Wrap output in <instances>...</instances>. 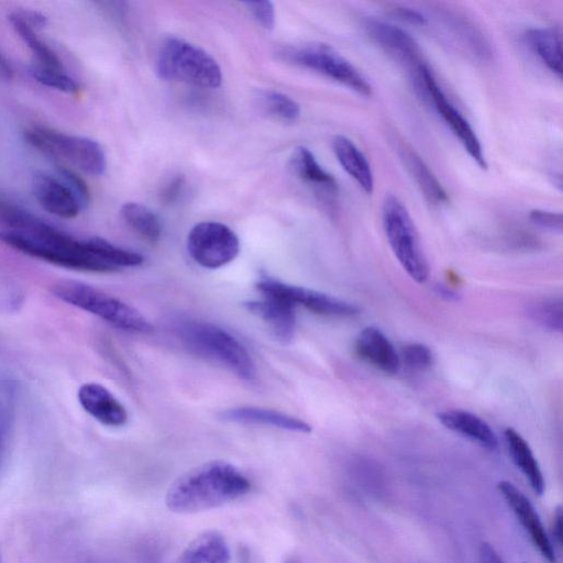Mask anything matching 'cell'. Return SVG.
Returning a JSON list of instances; mask_svg holds the SVG:
<instances>
[{
	"mask_svg": "<svg viewBox=\"0 0 563 563\" xmlns=\"http://www.w3.org/2000/svg\"><path fill=\"white\" fill-rule=\"evenodd\" d=\"M257 98L261 108L276 119L292 122L300 117L299 103L285 93L275 90H262Z\"/></svg>",
	"mask_w": 563,
	"mask_h": 563,
	"instance_id": "cell-29",
	"label": "cell"
},
{
	"mask_svg": "<svg viewBox=\"0 0 563 563\" xmlns=\"http://www.w3.org/2000/svg\"><path fill=\"white\" fill-rule=\"evenodd\" d=\"M354 350L362 360L387 374H396L400 368L399 354L377 328H364L355 339Z\"/></svg>",
	"mask_w": 563,
	"mask_h": 563,
	"instance_id": "cell-17",
	"label": "cell"
},
{
	"mask_svg": "<svg viewBox=\"0 0 563 563\" xmlns=\"http://www.w3.org/2000/svg\"><path fill=\"white\" fill-rule=\"evenodd\" d=\"M31 76L41 85L66 93H76L78 82L67 74L66 69H55L33 64L30 67Z\"/></svg>",
	"mask_w": 563,
	"mask_h": 563,
	"instance_id": "cell-31",
	"label": "cell"
},
{
	"mask_svg": "<svg viewBox=\"0 0 563 563\" xmlns=\"http://www.w3.org/2000/svg\"><path fill=\"white\" fill-rule=\"evenodd\" d=\"M244 307L267 323L278 340L288 342L292 339L296 313L291 303L276 297L262 296L261 299L245 302Z\"/></svg>",
	"mask_w": 563,
	"mask_h": 563,
	"instance_id": "cell-18",
	"label": "cell"
},
{
	"mask_svg": "<svg viewBox=\"0 0 563 563\" xmlns=\"http://www.w3.org/2000/svg\"><path fill=\"white\" fill-rule=\"evenodd\" d=\"M393 13L398 19L412 24L423 25L428 23V18L423 13L411 8L396 7L393 9Z\"/></svg>",
	"mask_w": 563,
	"mask_h": 563,
	"instance_id": "cell-38",
	"label": "cell"
},
{
	"mask_svg": "<svg viewBox=\"0 0 563 563\" xmlns=\"http://www.w3.org/2000/svg\"><path fill=\"white\" fill-rule=\"evenodd\" d=\"M0 76L4 78L12 77V68L8 60L0 54Z\"/></svg>",
	"mask_w": 563,
	"mask_h": 563,
	"instance_id": "cell-41",
	"label": "cell"
},
{
	"mask_svg": "<svg viewBox=\"0 0 563 563\" xmlns=\"http://www.w3.org/2000/svg\"><path fill=\"white\" fill-rule=\"evenodd\" d=\"M438 292L441 295V296H445L448 299H452V298H455L456 297V294L451 290V289H448L446 287L444 286H438Z\"/></svg>",
	"mask_w": 563,
	"mask_h": 563,
	"instance_id": "cell-42",
	"label": "cell"
},
{
	"mask_svg": "<svg viewBox=\"0 0 563 563\" xmlns=\"http://www.w3.org/2000/svg\"><path fill=\"white\" fill-rule=\"evenodd\" d=\"M497 488L541 556L549 563H555L554 545L530 500L508 481L499 482Z\"/></svg>",
	"mask_w": 563,
	"mask_h": 563,
	"instance_id": "cell-12",
	"label": "cell"
},
{
	"mask_svg": "<svg viewBox=\"0 0 563 563\" xmlns=\"http://www.w3.org/2000/svg\"><path fill=\"white\" fill-rule=\"evenodd\" d=\"M526 41L540 60L560 78L562 76V35L555 26L532 27L525 34Z\"/></svg>",
	"mask_w": 563,
	"mask_h": 563,
	"instance_id": "cell-23",
	"label": "cell"
},
{
	"mask_svg": "<svg viewBox=\"0 0 563 563\" xmlns=\"http://www.w3.org/2000/svg\"><path fill=\"white\" fill-rule=\"evenodd\" d=\"M529 218L532 223L536 225L552 231V232H562L563 228V219L561 212H553L549 210L542 209H533L529 213Z\"/></svg>",
	"mask_w": 563,
	"mask_h": 563,
	"instance_id": "cell-35",
	"label": "cell"
},
{
	"mask_svg": "<svg viewBox=\"0 0 563 563\" xmlns=\"http://www.w3.org/2000/svg\"><path fill=\"white\" fill-rule=\"evenodd\" d=\"M382 220L389 246L404 271L415 282L424 283L429 276V264L411 216L397 196H385Z\"/></svg>",
	"mask_w": 563,
	"mask_h": 563,
	"instance_id": "cell-5",
	"label": "cell"
},
{
	"mask_svg": "<svg viewBox=\"0 0 563 563\" xmlns=\"http://www.w3.org/2000/svg\"><path fill=\"white\" fill-rule=\"evenodd\" d=\"M12 423V410L9 404L0 398V466L2 464Z\"/></svg>",
	"mask_w": 563,
	"mask_h": 563,
	"instance_id": "cell-36",
	"label": "cell"
},
{
	"mask_svg": "<svg viewBox=\"0 0 563 563\" xmlns=\"http://www.w3.org/2000/svg\"><path fill=\"white\" fill-rule=\"evenodd\" d=\"M262 296L283 299L294 307L302 306L308 310L328 317H351L358 308L343 299L302 286L290 285L275 278L264 277L256 283Z\"/></svg>",
	"mask_w": 563,
	"mask_h": 563,
	"instance_id": "cell-11",
	"label": "cell"
},
{
	"mask_svg": "<svg viewBox=\"0 0 563 563\" xmlns=\"http://www.w3.org/2000/svg\"><path fill=\"white\" fill-rule=\"evenodd\" d=\"M219 417L224 421L271 426L294 432L309 433L311 431V426L306 421L274 409L250 406L234 407L221 411Z\"/></svg>",
	"mask_w": 563,
	"mask_h": 563,
	"instance_id": "cell-19",
	"label": "cell"
},
{
	"mask_svg": "<svg viewBox=\"0 0 563 563\" xmlns=\"http://www.w3.org/2000/svg\"><path fill=\"white\" fill-rule=\"evenodd\" d=\"M185 186V179L183 176L178 175L172 178L162 190V199L165 202H174L179 198L183 192Z\"/></svg>",
	"mask_w": 563,
	"mask_h": 563,
	"instance_id": "cell-37",
	"label": "cell"
},
{
	"mask_svg": "<svg viewBox=\"0 0 563 563\" xmlns=\"http://www.w3.org/2000/svg\"><path fill=\"white\" fill-rule=\"evenodd\" d=\"M8 18L15 33L33 53L36 60L34 64L65 69L58 55L38 36L37 29L25 19L21 11L11 12Z\"/></svg>",
	"mask_w": 563,
	"mask_h": 563,
	"instance_id": "cell-26",
	"label": "cell"
},
{
	"mask_svg": "<svg viewBox=\"0 0 563 563\" xmlns=\"http://www.w3.org/2000/svg\"><path fill=\"white\" fill-rule=\"evenodd\" d=\"M280 59L320 73L363 96L372 95V86L358 69L338 51L324 43H307L283 47Z\"/></svg>",
	"mask_w": 563,
	"mask_h": 563,
	"instance_id": "cell-7",
	"label": "cell"
},
{
	"mask_svg": "<svg viewBox=\"0 0 563 563\" xmlns=\"http://www.w3.org/2000/svg\"><path fill=\"white\" fill-rule=\"evenodd\" d=\"M332 150L346 174L357 183L364 192L371 195L374 190V175L364 153L344 135L333 137Z\"/></svg>",
	"mask_w": 563,
	"mask_h": 563,
	"instance_id": "cell-21",
	"label": "cell"
},
{
	"mask_svg": "<svg viewBox=\"0 0 563 563\" xmlns=\"http://www.w3.org/2000/svg\"><path fill=\"white\" fill-rule=\"evenodd\" d=\"M551 533H552V537L554 540V544H556L560 548L562 544V508L561 507H558L554 511Z\"/></svg>",
	"mask_w": 563,
	"mask_h": 563,
	"instance_id": "cell-40",
	"label": "cell"
},
{
	"mask_svg": "<svg viewBox=\"0 0 563 563\" xmlns=\"http://www.w3.org/2000/svg\"><path fill=\"white\" fill-rule=\"evenodd\" d=\"M250 13L255 21L265 30H272L275 26L276 14L273 2L271 1H251L245 2Z\"/></svg>",
	"mask_w": 563,
	"mask_h": 563,
	"instance_id": "cell-34",
	"label": "cell"
},
{
	"mask_svg": "<svg viewBox=\"0 0 563 563\" xmlns=\"http://www.w3.org/2000/svg\"><path fill=\"white\" fill-rule=\"evenodd\" d=\"M33 196L47 212L59 218H75L82 209L81 203L59 178L37 173L32 179Z\"/></svg>",
	"mask_w": 563,
	"mask_h": 563,
	"instance_id": "cell-14",
	"label": "cell"
},
{
	"mask_svg": "<svg viewBox=\"0 0 563 563\" xmlns=\"http://www.w3.org/2000/svg\"><path fill=\"white\" fill-rule=\"evenodd\" d=\"M419 82L434 104L435 110L450 128L453 134L459 139L464 150L472 159L482 168H487V162L483 152L482 144L470 122L451 103L445 93L439 86L435 77L428 65L421 63L417 68Z\"/></svg>",
	"mask_w": 563,
	"mask_h": 563,
	"instance_id": "cell-10",
	"label": "cell"
},
{
	"mask_svg": "<svg viewBox=\"0 0 563 563\" xmlns=\"http://www.w3.org/2000/svg\"><path fill=\"white\" fill-rule=\"evenodd\" d=\"M437 417L445 428L467 438L482 448L489 451L498 448V439L495 432L478 416L464 410L451 409L439 412Z\"/></svg>",
	"mask_w": 563,
	"mask_h": 563,
	"instance_id": "cell-20",
	"label": "cell"
},
{
	"mask_svg": "<svg viewBox=\"0 0 563 563\" xmlns=\"http://www.w3.org/2000/svg\"><path fill=\"white\" fill-rule=\"evenodd\" d=\"M51 291L59 300L92 313L118 329L135 333L152 330L150 321L137 309L89 284L60 279L51 286Z\"/></svg>",
	"mask_w": 563,
	"mask_h": 563,
	"instance_id": "cell-3",
	"label": "cell"
},
{
	"mask_svg": "<svg viewBox=\"0 0 563 563\" xmlns=\"http://www.w3.org/2000/svg\"><path fill=\"white\" fill-rule=\"evenodd\" d=\"M84 410L100 423L108 427H121L128 420L125 407L104 386L86 383L77 393Z\"/></svg>",
	"mask_w": 563,
	"mask_h": 563,
	"instance_id": "cell-15",
	"label": "cell"
},
{
	"mask_svg": "<svg viewBox=\"0 0 563 563\" xmlns=\"http://www.w3.org/2000/svg\"><path fill=\"white\" fill-rule=\"evenodd\" d=\"M121 214L126 224L145 241L156 243L161 239V220L148 207L130 201L122 206Z\"/></svg>",
	"mask_w": 563,
	"mask_h": 563,
	"instance_id": "cell-28",
	"label": "cell"
},
{
	"mask_svg": "<svg viewBox=\"0 0 563 563\" xmlns=\"http://www.w3.org/2000/svg\"><path fill=\"white\" fill-rule=\"evenodd\" d=\"M440 22L449 36L468 55L481 62L492 58L493 49L489 41L482 30L465 15L453 11H443L440 14Z\"/></svg>",
	"mask_w": 563,
	"mask_h": 563,
	"instance_id": "cell-16",
	"label": "cell"
},
{
	"mask_svg": "<svg viewBox=\"0 0 563 563\" xmlns=\"http://www.w3.org/2000/svg\"><path fill=\"white\" fill-rule=\"evenodd\" d=\"M25 140L46 156L73 164L86 174L99 176L106 170L103 148L92 139L34 125L25 131Z\"/></svg>",
	"mask_w": 563,
	"mask_h": 563,
	"instance_id": "cell-6",
	"label": "cell"
},
{
	"mask_svg": "<svg viewBox=\"0 0 563 563\" xmlns=\"http://www.w3.org/2000/svg\"><path fill=\"white\" fill-rule=\"evenodd\" d=\"M563 309L561 298L538 299L527 307L531 320L551 331H562Z\"/></svg>",
	"mask_w": 563,
	"mask_h": 563,
	"instance_id": "cell-30",
	"label": "cell"
},
{
	"mask_svg": "<svg viewBox=\"0 0 563 563\" xmlns=\"http://www.w3.org/2000/svg\"><path fill=\"white\" fill-rule=\"evenodd\" d=\"M250 488L249 478L235 465L210 461L176 478L166 492L165 505L175 514H197L231 503Z\"/></svg>",
	"mask_w": 563,
	"mask_h": 563,
	"instance_id": "cell-1",
	"label": "cell"
},
{
	"mask_svg": "<svg viewBox=\"0 0 563 563\" xmlns=\"http://www.w3.org/2000/svg\"><path fill=\"white\" fill-rule=\"evenodd\" d=\"M479 563H504L494 547L487 542H483L478 551Z\"/></svg>",
	"mask_w": 563,
	"mask_h": 563,
	"instance_id": "cell-39",
	"label": "cell"
},
{
	"mask_svg": "<svg viewBox=\"0 0 563 563\" xmlns=\"http://www.w3.org/2000/svg\"><path fill=\"white\" fill-rule=\"evenodd\" d=\"M58 176L62 181H64L69 189L75 194L82 208L89 203L90 195L89 188L85 180L78 176L74 170L65 167L58 166Z\"/></svg>",
	"mask_w": 563,
	"mask_h": 563,
	"instance_id": "cell-33",
	"label": "cell"
},
{
	"mask_svg": "<svg viewBox=\"0 0 563 563\" xmlns=\"http://www.w3.org/2000/svg\"><path fill=\"white\" fill-rule=\"evenodd\" d=\"M290 166L294 173L303 181L319 189L335 195L338 183L317 161L313 153L306 146H297L290 157Z\"/></svg>",
	"mask_w": 563,
	"mask_h": 563,
	"instance_id": "cell-27",
	"label": "cell"
},
{
	"mask_svg": "<svg viewBox=\"0 0 563 563\" xmlns=\"http://www.w3.org/2000/svg\"><path fill=\"white\" fill-rule=\"evenodd\" d=\"M156 73L164 80L181 81L202 88L222 82L218 62L199 46L178 37L166 38L156 56Z\"/></svg>",
	"mask_w": 563,
	"mask_h": 563,
	"instance_id": "cell-4",
	"label": "cell"
},
{
	"mask_svg": "<svg viewBox=\"0 0 563 563\" xmlns=\"http://www.w3.org/2000/svg\"><path fill=\"white\" fill-rule=\"evenodd\" d=\"M180 341L195 354L212 361L244 380L256 376L246 349L230 332L206 321L181 319L175 324Z\"/></svg>",
	"mask_w": 563,
	"mask_h": 563,
	"instance_id": "cell-2",
	"label": "cell"
},
{
	"mask_svg": "<svg viewBox=\"0 0 563 563\" xmlns=\"http://www.w3.org/2000/svg\"><path fill=\"white\" fill-rule=\"evenodd\" d=\"M504 435L511 460L525 475L533 492L542 495L545 487L543 474L529 444L511 428L506 429Z\"/></svg>",
	"mask_w": 563,
	"mask_h": 563,
	"instance_id": "cell-25",
	"label": "cell"
},
{
	"mask_svg": "<svg viewBox=\"0 0 563 563\" xmlns=\"http://www.w3.org/2000/svg\"><path fill=\"white\" fill-rule=\"evenodd\" d=\"M187 251L205 268H219L232 262L240 252V240L227 224L203 221L195 224L187 235Z\"/></svg>",
	"mask_w": 563,
	"mask_h": 563,
	"instance_id": "cell-9",
	"label": "cell"
},
{
	"mask_svg": "<svg viewBox=\"0 0 563 563\" xmlns=\"http://www.w3.org/2000/svg\"><path fill=\"white\" fill-rule=\"evenodd\" d=\"M0 241L16 251L58 266L95 273L114 272L89 252L85 240L75 239L68 244H53L8 230L0 232Z\"/></svg>",
	"mask_w": 563,
	"mask_h": 563,
	"instance_id": "cell-8",
	"label": "cell"
},
{
	"mask_svg": "<svg viewBox=\"0 0 563 563\" xmlns=\"http://www.w3.org/2000/svg\"><path fill=\"white\" fill-rule=\"evenodd\" d=\"M363 27L375 44L395 58L415 66L417 70L421 64L420 51L418 43L408 32L393 23L374 18H367Z\"/></svg>",
	"mask_w": 563,
	"mask_h": 563,
	"instance_id": "cell-13",
	"label": "cell"
},
{
	"mask_svg": "<svg viewBox=\"0 0 563 563\" xmlns=\"http://www.w3.org/2000/svg\"><path fill=\"white\" fill-rule=\"evenodd\" d=\"M399 358L400 362L402 361L409 368L424 369L432 364L433 355L427 345L410 343L401 349Z\"/></svg>",
	"mask_w": 563,
	"mask_h": 563,
	"instance_id": "cell-32",
	"label": "cell"
},
{
	"mask_svg": "<svg viewBox=\"0 0 563 563\" xmlns=\"http://www.w3.org/2000/svg\"><path fill=\"white\" fill-rule=\"evenodd\" d=\"M398 151L401 162L426 199L433 205L448 202L446 191L421 157L406 145H401Z\"/></svg>",
	"mask_w": 563,
	"mask_h": 563,
	"instance_id": "cell-24",
	"label": "cell"
},
{
	"mask_svg": "<svg viewBox=\"0 0 563 563\" xmlns=\"http://www.w3.org/2000/svg\"><path fill=\"white\" fill-rule=\"evenodd\" d=\"M231 551L225 538L216 530L198 534L183 551L176 563H229Z\"/></svg>",
	"mask_w": 563,
	"mask_h": 563,
	"instance_id": "cell-22",
	"label": "cell"
}]
</instances>
